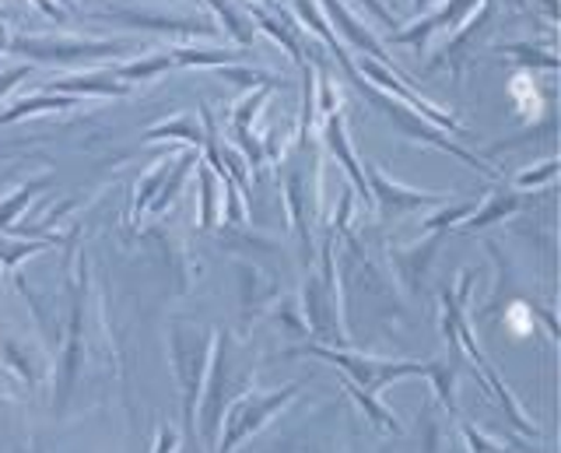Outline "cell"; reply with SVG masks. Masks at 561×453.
Listing matches in <instances>:
<instances>
[{"instance_id":"12","label":"cell","mask_w":561,"mask_h":453,"mask_svg":"<svg viewBox=\"0 0 561 453\" xmlns=\"http://www.w3.org/2000/svg\"><path fill=\"white\" fill-rule=\"evenodd\" d=\"M438 242H443V233H432V239L425 242V247H411V250H393V264L403 278V285H408L411 292L421 288V282H425L428 274V264L432 257L438 250Z\"/></svg>"},{"instance_id":"18","label":"cell","mask_w":561,"mask_h":453,"mask_svg":"<svg viewBox=\"0 0 561 453\" xmlns=\"http://www.w3.org/2000/svg\"><path fill=\"white\" fill-rule=\"evenodd\" d=\"M78 106L75 95H32V99H18L11 110L0 113V127L14 124V120H25V116H39V113H60Z\"/></svg>"},{"instance_id":"21","label":"cell","mask_w":561,"mask_h":453,"mask_svg":"<svg viewBox=\"0 0 561 453\" xmlns=\"http://www.w3.org/2000/svg\"><path fill=\"white\" fill-rule=\"evenodd\" d=\"M148 141H162V137H180V141H186L190 148H204V127L197 124L193 116H175V120H165V124L151 127Z\"/></svg>"},{"instance_id":"19","label":"cell","mask_w":561,"mask_h":453,"mask_svg":"<svg viewBox=\"0 0 561 453\" xmlns=\"http://www.w3.org/2000/svg\"><path fill=\"white\" fill-rule=\"evenodd\" d=\"M473 4V0H453V4L446 8V11H438V14H432L428 22H417V25H411V29H403L400 36L393 39V43H400V46H421L435 29H446V25H453L460 14L467 11Z\"/></svg>"},{"instance_id":"16","label":"cell","mask_w":561,"mask_h":453,"mask_svg":"<svg viewBox=\"0 0 561 453\" xmlns=\"http://www.w3.org/2000/svg\"><path fill=\"white\" fill-rule=\"evenodd\" d=\"M344 387V394L355 400L358 405V411L365 415V422H373L379 432H386V435H403V426H400V418L382 405V400H376V394H368V390H362V387H355V383H341Z\"/></svg>"},{"instance_id":"4","label":"cell","mask_w":561,"mask_h":453,"mask_svg":"<svg viewBox=\"0 0 561 453\" xmlns=\"http://www.w3.org/2000/svg\"><path fill=\"white\" fill-rule=\"evenodd\" d=\"M288 355H312V359L337 365V370H344L347 383H355V387L368 394H379L382 387H390V383L408 380V376H428V362L373 359V355H355V352H344V348H327V344H306V348H295Z\"/></svg>"},{"instance_id":"10","label":"cell","mask_w":561,"mask_h":453,"mask_svg":"<svg viewBox=\"0 0 561 453\" xmlns=\"http://www.w3.org/2000/svg\"><path fill=\"white\" fill-rule=\"evenodd\" d=\"M239 278H242V313H245V320L260 317V313L267 309L277 299V295H280L274 278L263 271V268H256V264H242L239 268Z\"/></svg>"},{"instance_id":"11","label":"cell","mask_w":561,"mask_h":453,"mask_svg":"<svg viewBox=\"0 0 561 453\" xmlns=\"http://www.w3.org/2000/svg\"><path fill=\"white\" fill-rule=\"evenodd\" d=\"M323 8H327V14H330V22L341 29V36H344L351 46H355V49H365V54H368V57H376L382 67H397V64H390V57H386L382 49H379V43L373 39V32L362 29V25L344 11L341 0H323Z\"/></svg>"},{"instance_id":"25","label":"cell","mask_w":561,"mask_h":453,"mask_svg":"<svg viewBox=\"0 0 561 453\" xmlns=\"http://www.w3.org/2000/svg\"><path fill=\"white\" fill-rule=\"evenodd\" d=\"M169 57L175 67H228L236 64V54H225V49H169Z\"/></svg>"},{"instance_id":"36","label":"cell","mask_w":561,"mask_h":453,"mask_svg":"<svg viewBox=\"0 0 561 453\" xmlns=\"http://www.w3.org/2000/svg\"><path fill=\"white\" fill-rule=\"evenodd\" d=\"M218 75L228 78V81H236V84H245V89H253V84H271V78L263 75V71H253V67H218Z\"/></svg>"},{"instance_id":"23","label":"cell","mask_w":561,"mask_h":453,"mask_svg":"<svg viewBox=\"0 0 561 453\" xmlns=\"http://www.w3.org/2000/svg\"><path fill=\"white\" fill-rule=\"evenodd\" d=\"M201 180V229H215L218 225V177L207 162H197Z\"/></svg>"},{"instance_id":"17","label":"cell","mask_w":561,"mask_h":453,"mask_svg":"<svg viewBox=\"0 0 561 453\" xmlns=\"http://www.w3.org/2000/svg\"><path fill=\"white\" fill-rule=\"evenodd\" d=\"M421 453H456L449 426L438 415L435 400H425V408H421Z\"/></svg>"},{"instance_id":"37","label":"cell","mask_w":561,"mask_h":453,"mask_svg":"<svg viewBox=\"0 0 561 453\" xmlns=\"http://www.w3.org/2000/svg\"><path fill=\"white\" fill-rule=\"evenodd\" d=\"M180 446H183V435H180V429L169 426V422L158 426V432H154V443H151V453H180Z\"/></svg>"},{"instance_id":"38","label":"cell","mask_w":561,"mask_h":453,"mask_svg":"<svg viewBox=\"0 0 561 453\" xmlns=\"http://www.w3.org/2000/svg\"><path fill=\"white\" fill-rule=\"evenodd\" d=\"M28 71L32 67H14V71H8V75H0V102H4L18 84H22L25 78H28Z\"/></svg>"},{"instance_id":"2","label":"cell","mask_w":561,"mask_h":453,"mask_svg":"<svg viewBox=\"0 0 561 453\" xmlns=\"http://www.w3.org/2000/svg\"><path fill=\"white\" fill-rule=\"evenodd\" d=\"M470 285H473V274L463 271L460 274V285H456L453 292L449 288L443 292V335L449 341H460L463 344V352L470 355L473 370H478V376H481V383L488 387V394L505 408L508 422H513L523 435H540V429L530 422V418H526L523 405L513 397V390L505 387V380L495 373V365L484 359V352L478 348V341H473V335H470V324H467V295H470Z\"/></svg>"},{"instance_id":"13","label":"cell","mask_w":561,"mask_h":453,"mask_svg":"<svg viewBox=\"0 0 561 453\" xmlns=\"http://www.w3.org/2000/svg\"><path fill=\"white\" fill-rule=\"evenodd\" d=\"M49 92H70V95H130V84L113 75H75L46 84Z\"/></svg>"},{"instance_id":"27","label":"cell","mask_w":561,"mask_h":453,"mask_svg":"<svg viewBox=\"0 0 561 453\" xmlns=\"http://www.w3.org/2000/svg\"><path fill=\"white\" fill-rule=\"evenodd\" d=\"M473 212H478V201H456L453 207H446V212H438V215L421 222V233H428V236L446 233V229H453V225H460L463 218H470Z\"/></svg>"},{"instance_id":"9","label":"cell","mask_w":561,"mask_h":453,"mask_svg":"<svg viewBox=\"0 0 561 453\" xmlns=\"http://www.w3.org/2000/svg\"><path fill=\"white\" fill-rule=\"evenodd\" d=\"M323 141L327 148L333 151V159H337L344 166V172L351 177V183H355V194L373 207V194H368V180H365V169L362 162L355 159V148H351V137H347V127H344V113L333 110L327 113V124H323Z\"/></svg>"},{"instance_id":"14","label":"cell","mask_w":561,"mask_h":453,"mask_svg":"<svg viewBox=\"0 0 561 453\" xmlns=\"http://www.w3.org/2000/svg\"><path fill=\"white\" fill-rule=\"evenodd\" d=\"M95 19L102 22H123V25H134V29H151V32H172V36H190V32H204L210 36V25H197V22H172V19H148V14H137V11H99Z\"/></svg>"},{"instance_id":"42","label":"cell","mask_w":561,"mask_h":453,"mask_svg":"<svg viewBox=\"0 0 561 453\" xmlns=\"http://www.w3.org/2000/svg\"><path fill=\"white\" fill-rule=\"evenodd\" d=\"M8 43H11V36L4 32V25H0V54H4V49H8Z\"/></svg>"},{"instance_id":"33","label":"cell","mask_w":561,"mask_h":453,"mask_svg":"<svg viewBox=\"0 0 561 453\" xmlns=\"http://www.w3.org/2000/svg\"><path fill=\"white\" fill-rule=\"evenodd\" d=\"M295 11H298V19H302V22H306V25H309V29L316 32V36H320L330 49L337 46V36H333V32H330L327 19L320 14V8L312 4V0H295Z\"/></svg>"},{"instance_id":"40","label":"cell","mask_w":561,"mask_h":453,"mask_svg":"<svg viewBox=\"0 0 561 453\" xmlns=\"http://www.w3.org/2000/svg\"><path fill=\"white\" fill-rule=\"evenodd\" d=\"M347 453H358L355 450V443H351V450ZM365 453H397V443H379V446H368Z\"/></svg>"},{"instance_id":"1","label":"cell","mask_w":561,"mask_h":453,"mask_svg":"<svg viewBox=\"0 0 561 453\" xmlns=\"http://www.w3.org/2000/svg\"><path fill=\"white\" fill-rule=\"evenodd\" d=\"M215 348V330L201 324H172L169 330V365L180 387V408H183V446L180 453H197V405Z\"/></svg>"},{"instance_id":"35","label":"cell","mask_w":561,"mask_h":453,"mask_svg":"<svg viewBox=\"0 0 561 453\" xmlns=\"http://www.w3.org/2000/svg\"><path fill=\"white\" fill-rule=\"evenodd\" d=\"M460 435L467 440V450H470V453H505V450H508L505 443L488 440V435H484V432H478L470 422H460Z\"/></svg>"},{"instance_id":"28","label":"cell","mask_w":561,"mask_h":453,"mask_svg":"<svg viewBox=\"0 0 561 453\" xmlns=\"http://www.w3.org/2000/svg\"><path fill=\"white\" fill-rule=\"evenodd\" d=\"M46 186V180H35V183H28V186H22V190H14V194L8 197V201H0V233L4 229H11V222L25 212V204L39 194V190Z\"/></svg>"},{"instance_id":"20","label":"cell","mask_w":561,"mask_h":453,"mask_svg":"<svg viewBox=\"0 0 561 453\" xmlns=\"http://www.w3.org/2000/svg\"><path fill=\"white\" fill-rule=\"evenodd\" d=\"M428 380H432V390H435L438 405L449 411V418H460V408H456V365L446 359L428 362Z\"/></svg>"},{"instance_id":"31","label":"cell","mask_w":561,"mask_h":453,"mask_svg":"<svg viewBox=\"0 0 561 453\" xmlns=\"http://www.w3.org/2000/svg\"><path fill=\"white\" fill-rule=\"evenodd\" d=\"M508 92H513V99H516V106L523 110V116H534L537 113V106H540L537 84H534V78L526 75V71H519L513 81H508Z\"/></svg>"},{"instance_id":"41","label":"cell","mask_w":561,"mask_h":453,"mask_svg":"<svg viewBox=\"0 0 561 453\" xmlns=\"http://www.w3.org/2000/svg\"><path fill=\"white\" fill-rule=\"evenodd\" d=\"M365 4L373 8V11L379 14V19H390V14H386V4H382V0H365Z\"/></svg>"},{"instance_id":"24","label":"cell","mask_w":561,"mask_h":453,"mask_svg":"<svg viewBox=\"0 0 561 453\" xmlns=\"http://www.w3.org/2000/svg\"><path fill=\"white\" fill-rule=\"evenodd\" d=\"M207 4L218 11V19H221V25H225L228 36H232L239 46H253L256 32H253V25H250V22H245V14H242L236 4H228V0H207Z\"/></svg>"},{"instance_id":"3","label":"cell","mask_w":561,"mask_h":453,"mask_svg":"<svg viewBox=\"0 0 561 453\" xmlns=\"http://www.w3.org/2000/svg\"><path fill=\"white\" fill-rule=\"evenodd\" d=\"M298 397H302V383H288V387H280V390H242L232 405H228L221 418L218 443L210 453H236L242 443H250L263 426H271L280 411H288V405Z\"/></svg>"},{"instance_id":"22","label":"cell","mask_w":561,"mask_h":453,"mask_svg":"<svg viewBox=\"0 0 561 453\" xmlns=\"http://www.w3.org/2000/svg\"><path fill=\"white\" fill-rule=\"evenodd\" d=\"M172 57L169 54H151V57H140V60H134V64H119V67H113V78H119V81H148V78H158V75H165V71H172Z\"/></svg>"},{"instance_id":"30","label":"cell","mask_w":561,"mask_h":453,"mask_svg":"<svg viewBox=\"0 0 561 453\" xmlns=\"http://www.w3.org/2000/svg\"><path fill=\"white\" fill-rule=\"evenodd\" d=\"M502 54L505 57H519L523 67H543V71H554L558 67V57H554V49H537L530 43H513V46H502Z\"/></svg>"},{"instance_id":"26","label":"cell","mask_w":561,"mask_h":453,"mask_svg":"<svg viewBox=\"0 0 561 453\" xmlns=\"http://www.w3.org/2000/svg\"><path fill=\"white\" fill-rule=\"evenodd\" d=\"M57 239H35V242H8L4 236H0V268L4 271H18V264H22L25 257H35L43 253L46 247H53Z\"/></svg>"},{"instance_id":"34","label":"cell","mask_w":561,"mask_h":453,"mask_svg":"<svg viewBox=\"0 0 561 453\" xmlns=\"http://www.w3.org/2000/svg\"><path fill=\"white\" fill-rule=\"evenodd\" d=\"M554 177H558V159H548V162L537 166V169H523L519 177H516V186L519 190H537V186L554 183Z\"/></svg>"},{"instance_id":"8","label":"cell","mask_w":561,"mask_h":453,"mask_svg":"<svg viewBox=\"0 0 561 453\" xmlns=\"http://www.w3.org/2000/svg\"><path fill=\"white\" fill-rule=\"evenodd\" d=\"M365 180H368V194H373V207H379L382 218H400L421 212V207H435V204H449V197L443 194H428V190H411L400 186L397 180H390L379 166H362Z\"/></svg>"},{"instance_id":"7","label":"cell","mask_w":561,"mask_h":453,"mask_svg":"<svg viewBox=\"0 0 561 453\" xmlns=\"http://www.w3.org/2000/svg\"><path fill=\"white\" fill-rule=\"evenodd\" d=\"M11 54H22L28 60L39 64H60V67H75L88 60H102V57H119L123 46L119 43H95V39H53V36H18L8 43Z\"/></svg>"},{"instance_id":"15","label":"cell","mask_w":561,"mask_h":453,"mask_svg":"<svg viewBox=\"0 0 561 453\" xmlns=\"http://www.w3.org/2000/svg\"><path fill=\"white\" fill-rule=\"evenodd\" d=\"M523 197L519 194H513V190H499L495 197H491L484 207L478 204V212H473L470 218H463L460 222V229L463 233H478V229H488V225H495V222H502V218H508V215H516V212H523Z\"/></svg>"},{"instance_id":"5","label":"cell","mask_w":561,"mask_h":453,"mask_svg":"<svg viewBox=\"0 0 561 453\" xmlns=\"http://www.w3.org/2000/svg\"><path fill=\"white\" fill-rule=\"evenodd\" d=\"M351 443H355V426L347 422V411L341 405H327L306 426L280 432L260 453H347Z\"/></svg>"},{"instance_id":"32","label":"cell","mask_w":561,"mask_h":453,"mask_svg":"<svg viewBox=\"0 0 561 453\" xmlns=\"http://www.w3.org/2000/svg\"><path fill=\"white\" fill-rule=\"evenodd\" d=\"M253 14H256L260 29H263V32H271V36H274V43H280V46H285L288 54L295 57V64L302 67V64H306V54H302V46H298V39L291 36V32H288V29H280V25H277L274 19H267V14H263L260 8H253Z\"/></svg>"},{"instance_id":"43","label":"cell","mask_w":561,"mask_h":453,"mask_svg":"<svg viewBox=\"0 0 561 453\" xmlns=\"http://www.w3.org/2000/svg\"><path fill=\"white\" fill-rule=\"evenodd\" d=\"M8 19V11H0V22H4Z\"/></svg>"},{"instance_id":"6","label":"cell","mask_w":561,"mask_h":453,"mask_svg":"<svg viewBox=\"0 0 561 453\" xmlns=\"http://www.w3.org/2000/svg\"><path fill=\"white\" fill-rule=\"evenodd\" d=\"M320 274H312L302 292V309H306V327H312V335L323 344L337 341L344 344V330H341V299H337V264H333V233L323 242V257H320Z\"/></svg>"},{"instance_id":"29","label":"cell","mask_w":561,"mask_h":453,"mask_svg":"<svg viewBox=\"0 0 561 453\" xmlns=\"http://www.w3.org/2000/svg\"><path fill=\"white\" fill-rule=\"evenodd\" d=\"M169 169H172V162H169V159H162V162H158V166L148 172L145 183H140V190H137V197H134V215L148 212V204L154 201L158 190H162V183H165V177H169Z\"/></svg>"},{"instance_id":"39","label":"cell","mask_w":561,"mask_h":453,"mask_svg":"<svg viewBox=\"0 0 561 453\" xmlns=\"http://www.w3.org/2000/svg\"><path fill=\"white\" fill-rule=\"evenodd\" d=\"M28 4H32L35 11H43L46 19H53V22H67V14H64V4H60V0H28Z\"/></svg>"}]
</instances>
